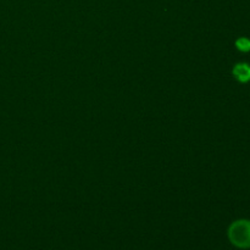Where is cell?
I'll return each mask as SVG.
<instances>
[{
	"label": "cell",
	"mask_w": 250,
	"mask_h": 250,
	"mask_svg": "<svg viewBox=\"0 0 250 250\" xmlns=\"http://www.w3.org/2000/svg\"><path fill=\"white\" fill-rule=\"evenodd\" d=\"M229 238L234 247L241 249L250 248V221L238 220L229 229Z\"/></svg>",
	"instance_id": "1"
},
{
	"label": "cell",
	"mask_w": 250,
	"mask_h": 250,
	"mask_svg": "<svg viewBox=\"0 0 250 250\" xmlns=\"http://www.w3.org/2000/svg\"><path fill=\"white\" fill-rule=\"evenodd\" d=\"M233 76L242 83L249 82L250 81V66L248 63H237L233 67Z\"/></svg>",
	"instance_id": "2"
},
{
	"label": "cell",
	"mask_w": 250,
	"mask_h": 250,
	"mask_svg": "<svg viewBox=\"0 0 250 250\" xmlns=\"http://www.w3.org/2000/svg\"><path fill=\"white\" fill-rule=\"evenodd\" d=\"M236 46L241 51H249L250 50V41L248 38H239L236 42Z\"/></svg>",
	"instance_id": "3"
}]
</instances>
